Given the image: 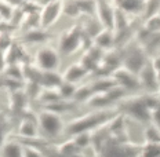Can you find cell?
I'll return each mask as SVG.
<instances>
[{
    "label": "cell",
    "mask_w": 160,
    "mask_h": 157,
    "mask_svg": "<svg viewBox=\"0 0 160 157\" xmlns=\"http://www.w3.org/2000/svg\"><path fill=\"white\" fill-rule=\"evenodd\" d=\"M158 99L152 95H137L123 98L118 105V110L120 113L127 115L131 119L139 123L151 121V110L156 105Z\"/></svg>",
    "instance_id": "1"
},
{
    "label": "cell",
    "mask_w": 160,
    "mask_h": 157,
    "mask_svg": "<svg viewBox=\"0 0 160 157\" xmlns=\"http://www.w3.org/2000/svg\"><path fill=\"white\" fill-rule=\"evenodd\" d=\"M113 117H115V113L111 112V110H99V112L87 113L82 117L73 119L68 125H65V132L75 136L82 132L94 131L99 125L109 123Z\"/></svg>",
    "instance_id": "2"
},
{
    "label": "cell",
    "mask_w": 160,
    "mask_h": 157,
    "mask_svg": "<svg viewBox=\"0 0 160 157\" xmlns=\"http://www.w3.org/2000/svg\"><path fill=\"white\" fill-rule=\"evenodd\" d=\"M38 124H39V132L43 134L46 138L54 139L65 132V124L62 121V117L55 112L51 110H43L38 116Z\"/></svg>",
    "instance_id": "3"
},
{
    "label": "cell",
    "mask_w": 160,
    "mask_h": 157,
    "mask_svg": "<svg viewBox=\"0 0 160 157\" xmlns=\"http://www.w3.org/2000/svg\"><path fill=\"white\" fill-rule=\"evenodd\" d=\"M86 37L82 25H73L69 29H65L58 39V51L59 54H73L82 47L83 39Z\"/></svg>",
    "instance_id": "4"
},
{
    "label": "cell",
    "mask_w": 160,
    "mask_h": 157,
    "mask_svg": "<svg viewBox=\"0 0 160 157\" xmlns=\"http://www.w3.org/2000/svg\"><path fill=\"white\" fill-rule=\"evenodd\" d=\"M35 66L42 72H57L61 65V54L52 46H42L33 58Z\"/></svg>",
    "instance_id": "5"
},
{
    "label": "cell",
    "mask_w": 160,
    "mask_h": 157,
    "mask_svg": "<svg viewBox=\"0 0 160 157\" xmlns=\"http://www.w3.org/2000/svg\"><path fill=\"white\" fill-rule=\"evenodd\" d=\"M122 56H123L122 66L127 68L128 71L134 72L137 75H138L139 71H141L146 65V62H148L145 50L139 44H135V46H131L130 48H126L124 54Z\"/></svg>",
    "instance_id": "6"
},
{
    "label": "cell",
    "mask_w": 160,
    "mask_h": 157,
    "mask_svg": "<svg viewBox=\"0 0 160 157\" xmlns=\"http://www.w3.org/2000/svg\"><path fill=\"white\" fill-rule=\"evenodd\" d=\"M62 15V0H54L48 4L43 6L39 11V26L48 29L55 24Z\"/></svg>",
    "instance_id": "7"
},
{
    "label": "cell",
    "mask_w": 160,
    "mask_h": 157,
    "mask_svg": "<svg viewBox=\"0 0 160 157\" xmlns=\"http://www.w3.org/2000/svg\"><path fill=\"white\" fill-rule=\"evenodd\" d=\"M112 77L115 79L116 84L123 87L124 90H134V88H139L141 87L139 80H138V75L128 71L124 66H119L116 71H113Z\"/></svg>",
    "instance_id": "8"
},
{
    "label": "cell",
    "mask_w": 160,
    "mask_h": 157,
    "mask_svg": "<svg viewBox=\"0 0 160 157\" xmlns=\"http://www.w3.org/2000/svg\"><path fill=\"white\" fill-rule=\"evenodd\" d=\"M95 17L104 28L113 29L115 26V7L106 0H97Z\"/></svg>",
    "instance_id": "9"
},
{
    "label": "cell",
    "mask_w": 160,
    "mask_h": 157,
    "mask_svg": "<svg viewBox=\"0 0 160 157\" xmlns=\"http://www.w3.org/2000/svg\"><path fill=\"white\" fill-rule=\"evenodd\" d=\"M138 80L141 87H145L148 90H158L159 88V79H158V72L155 71L152 62H146V65L139 71L138 73Z\"/></svg>",
    "instance_id": "10"
},
{
    "label": "cell",
    "mask_w": 160,
    "mask_h": 157,
    "mask_svg": "<svg viewBox=\"0 0 160 157\" xmlns=\"http://www.w3.org/2000/svg\"><path fill=\"white\" fill-rule=\"evenodd\" d=\"M102 58H104V50H101L99 47L92 44V47H90L84 52L80 62L88 69V72H91V71H97L99 68Z\"/></svg>",
    "instance_id": "11"
},
{
    "label": "cell",
    "mask_w": 160,
    "mask_h": 157,
    "mask_svg": "<svg viewBox=\"0 0 160 157\" xmlns=\"http://www.w3.org/2000/svg\"><path fill=\"white\" fill-rule=\"evenodd\" d=\"M88 75H90L88 69L86 68L82 62H76V63H72L71 66L66 68V71L62 73V79H64L65 81L76 84V83H79L80 80H83Z\"/></svg>",
    "instance_id": "12"
},
{
    "label": "cell",
    "mask_w": 160,
    "mask_h": 157,
    "mask_svg": "<svg viewBox=\"0 0 160 157\" xmlns=\"http://www.w3.org/2000/svg\"><path fill=\"white\" fill-rule=\"evenodd\" d=\"M92 44L101 50H109L115 46V31L109 28H102L99 33L91 40Z\"/></svg>",
    "instance_id": "13"
},
{
    "label": "cell",
    "mask_w": 160,
    "mask_h": 157,
    "mask_svg": "<svg viewBox=\"0 0 160 157\" xmlns=\"http://www.w3.org/2000/svg\"><path fill=\"white\" fill-rule=\"evenodd\" d=\"M18 134L24 138H36L39 135V124L36 117H24L19 123Z\"/></svg>",
    "instance_id": "14"
},
{
    "label": "cell",
    "mask_w": 160,
    "mask_h": 157,
    "mask_svg": "<svg viewBox=\"0 0 160 157\" xmlns=\"http://www.w3.org/2000/svg\"><path fill=\"white\" fill-rule=\"evenodd\" d=\"M50 39V35L47 32V29H43V28H33V29H28V32L25 33L24 36L21 37L22 43H31V44H42V43L47 42Z\"/></svg>",
    "instance_id": "15"
},
{
    "label": "cell",
    "mask_w": 160,
    "mask_h": 157,
    "mask_svg": "<svg viewBox=\"0 0 160 157\" xmlns=\"http://www.w3.org/2000/svg\"><path fill=\"white\" fill-rule=\"evenodd\" d=\"M26 103H28V95H26L25 90L19 88L10 92V108H11V110L24 112Z\"/></svg>",
    "instance_id": "16"
},
{
    "label": "cell",
    "mask_w": 160,
    "mask_h": 157,
    "mask_svg": "<svg viewBox=\"0 0 160 157\" xmlns=\"http://www.w3.org/2000/svg\"><path fill=\"white\" fill-rule=\"evenodd\" d=\"M62 75H58L57 72H42L40 76V86L43 88H58V86L62 83Z\"/></svg>",
    "instance_id": "17"
},
{
    "label": "cell",
    "mask_w": 160,
    "mask_h": 157,
    "mask_svg": "<svg viewBox=\"0 0 160 157\" xmlns=\"http://www.w3.org/2000/svg\"><path fill=\"white\" fill-rule=\"evenodd\" d=\"M0 157H24V146H21V143L17 141L4 142Z\"/></svg>",
    "instance_id": "18"
},
{
    "label": "cell",
    "mask_w": 160,
    "mask_h": 157,
    "mask_svg": "<svg viewBox=\"0 0 160 157\" xmlns=\"http://www.w3.org/2000/svg\"><path fill=\"white\" fill-rule=\"evenodd\" d=\"M4 76H7V77H10V79L22 81V79H25L24 65H21V63H8V65H6Z\"/></svg>",
    "instance_id": "19"
},
{
    "label": "cell",
    "mask_w": 160,
    "mask_h": 157,
    "mask_svg": "<svg viewBox=\"0 0 160 157\" xmlns=\"http://www.w3.org/2000/svg\"><path fill=\"white\" fill-rule=\"evenodd\" d=\"M62 14L71 17V18H79L82 15L78 0H62Z\"/></svg>",
    "instance_id": "20"
},
{
    "label": "cell",
    "mask_w": 160,
    "mask_h": 157,
    "mask_svg": "<svg viewBox=\"0 0 160 157\" xmlns=\"http://www.w3.org/2000/svg\"><path fill=\"white\" fill-rule=\"evenodd\" d=\"M76 90H78L76 84L62 80V83L58 86L57 91H58V94L62 99H73V96H75V94H76Z\"/></svg>",
    "instance_id": "21"
},
{
    "label": "cell",
    "mask_w": 160,
    "mask_h": 157,
    "mask_svg": "<svg viewBox=\"0 0 160 157\" xmlns=\"http://www.w3.org/2000/svg\"><path fill=\"white\" fill-rule=\"evenodd\" d=\"M14 11L15 7H12L6 0H0V19L3 22H11L12 17H14Z\"/></svg>",
    "instance_id": "22"
},
{
    "label": "cell",
    "mask_w": 160,
    "mask_h": 157,
    "mask_svg": "<svg viewBox=\"0 0 160 157\" xmlns=\"http://www.w3.org/2000/svg\"><path fill=\"white\" fill-rule=\"evenodd\" d=\"M145 31L149 33H156L160 31V15H149L148 21L145 22Z\"/></svg>",
    "instance_id": "23"
},
{
    "label": "cell",
    "mask_w": 160,
    "mask_h": 157,
    "mask_svg": "<svg viewBox=\"0 0 160 157\" xmlns=\"http://www.w3.org/2000/svg\"><path fill=\"white\" fill-rule=\"evenodd\" d=\"M8 130H10V123H8L7 116L0 113V148H2L3 143H4V139L8 134Z\"/></svg>",
    "instance_id": "24"
},
{
    "label": "cell",
    "mask_w": 160,
    "mask_h": 157,
    "mask_svg": "<svg viewBox=\"0 0 160 157\" xmlns=\"http://www.w3.org/2000/svg\"><path fill=\"white\" fill-rule=\"evenodd\" d=\"M151 121H153V124L160 128V101L156 102V105L151 110Z\"/></svg>",
    "instance_id": "25"
},
{
    "label": "cell",
    "mask_w": 160,
    "mask_h": 157,
    "mask_svg": "<svg viewBox=\"0 0 160 157\" xmlns=\"http://www.w3.org/2000/svg\"><path fill=\"white\" fill-rule=\"evenodd\" d=\"M24 157H43L38 149L32 146H24Z\"/></svg>",
    "instance_id": "26"
},
{
    "label": "cell",
    "mask_w": 160,
    "mask_h": 157,
    "mask_svg": "<svg viewBox=\"0 0 160 157\" xmlns=\"http://www.w3.org/2000/svg\"><path fill=\"white\" fill-rule=\"evenodd\" d=\"M38 2L40 3V4H43V6H46V4H48V3H51V2H54V0H38Z\"/></svg>",
    "instance_id": "27"
},
{
    "label": "cell",
    "mask_w": 160,
    "mask_h": 157,
    "mask_svg": "<svg viewBox=\"0 0 160 157\" xmlns=\"http://www.w3.org/2000/svg\"><path fill=\"white\" fill-rule=\"evenodd\" d=\"M158 91H159V95H160V84H159V88H158Z\"/></svg>",
    "instance_id": "28"
},
{
    "label": "cell",
    "mask_w": 160,
    "mask_h": 157,
    "mask_svg": "<svg viewBox=\"0 0 160 157\" xmlns=\"http://www.w3.org/2000/svg\"><path fill=\"white\" fill-rule=\"evenodd\" d=\"M0 22H2V19H0Z\"/></svg>",
    "instance_id": "29"
}]
</instances>
